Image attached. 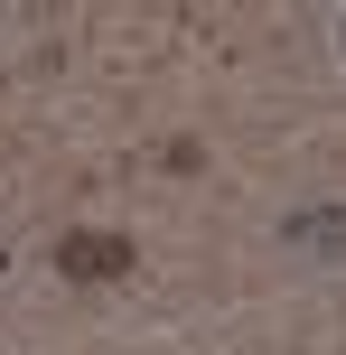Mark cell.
<instances>
[{
  "label": "cell",
  "instance_id": "6da1fadb",
  "mask_svg": "<svg viewBox=\"0 0 346 355\" xmlns=\"http://www.w3.org/2000/svg\"><path fill=\"white\" fill-rule=\"evenodd\" d=\"M281 252H300V262H346V206H291L281 215Z\"/></svg>",
  "mask_w": 346,
  "mask_h": 355
},
{
  "label": "cell",
  "instance_id": "7a4b0ae2",
  "mask_svg": "<svg viewBox=\"0 0 346 355\" xmlns=\"http://www.w3.org/2000/svg\"><path fill=\"white\" fill-rule=\"evenodd\" d=\"M56 271H66V281H112V271H131V243L122 234H66V243H56Z\"/></svg>",
  "mask_w": 346,
  "mask_h": 355
},
{
  "label": "cell",
  "instance_id": "3957f363",
  "mask_svg": "<svg viewBox=\"0 0 346 355\" xmlns=\"http://www.w3.org/2000/svg\"><path fill=\"white\" fill-rule=\"evenodd\" d=\"M337 56H346V19H337Z\"/></svg>",
  "mask_w": 346,
  "mask_h": 355
}]
</instances>
